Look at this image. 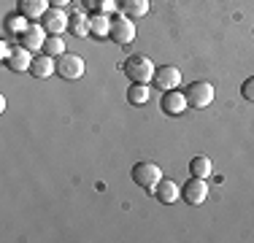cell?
<instances>
[{
    "instance_id": "obj_10",
    "label": "cell",
    "mask_w": 254,
    "mask_h": 243,
    "mask_svg": "<svg viewBox=\"0 0 254 243\" xmlns=\"http://www.w3.org/2000/svg\"><path fill=\"white\" fill-rule=\"evenodd\" d=\"M187 106H190V103H187V95L179 92V89H171V92L162 95V111L171 114V117H179V114H184Z\"/></svg>"
},
{
    "instance_id": "obj_5",
    "label": "cell",
    "mask_w": 254,
    "mask_h": 243,
    "mask_svg": "<svg viewBox=\"0 0 254 243\" xmlns=\"http://www.w3.org/2000/svg\"><path fill=\"white\" fill-rule=\"evenodd\" d=\"M84 70H87V65H84V60L78 57V54H68V52H65L63 57H57V73L63 78H68V81L81 78Z\"/></svg>"
},
{
    "instance_id": "obj_2",
    "label": "cell",
    "mask_w": 254,
    "mask_h": 243,
    "mask_svg": "<svg viewBox=\"0 0 254 243\" xmlns=\"http://www.w3.org/2000/svg\"><path fill=\"white\" fill-rule=\"evenodd\" d=\"M132 181H135L141 189L154 192L157 184L162 181V170H160V165H154V162H138V165L132 168Z\"/></svg>"
},
{
    "instance_id": "obj_16",
    "label": "cell",
    "mask_w": 254,
    "mask_h": 243,
    "mask_svg": "<svg viewBox=\"0 0 254 243\" xmlns=\"http://www.w3.org/2000/svg\"><path fill=\"white\" fill-rule=\"evenodd\" d=\"M89 33L95 35V38H106V35H111V16L98 11V14L89 16Z\"/></svg>"
},
{
    "instance_id": "obj_4",
    "label": "cell",
    "mask_w": 254,
    "mask_h": 243,
    "mask_svg": "<svg viewBox=\"0 0 254 243\" xmlns=\"http://www.w3.org/2000/svg\"><path fill=\"white\" fill-rule=\"evenodd\" d=\"M187 103L192 108H208L214 103V84L211 81H195L187 89Z\"/></svg>"
},
{
    "instance_id": "obj_8",
    "label": "cell",
    "mask_w": 254,
    "mask_h": 243,
    "mask_svg": "<svg viewBox=\"0 0 254 243\" xmlns=\"http://www.w3.org/2000/svg\"><path fill=\"white\" fill-rule=\"evenodd\" d=\"M154 87H160L162 92H171V89L181 87V70L176 65H162L154 73Z\"/></svg>"
},
{
    "instance_id": "obj_25",
    "label": "cell",
    "mask_w": 254,
    "mask_h": 243,
    "mask_svg": "<svg viewBox=\"0 0 254 243\" xmlns=\"http://www.w3.org/2000/svg\"><path fill=\"white\" fill-rule=\"evenodd\" d=\"M70 0H52V5H57V8H63V5H68Z\"/></svg>"
},
{
    "instance_id": "obj_9",
    "label": "cell",
    "mask_w": 254,
    "mask_h": 243,
    "mask_svg": "<svg viewBox=\"0 0 254 243\" xmlns=\"http://www.w3.org/2000/svg\"><path fill=\"white\" fill-rule=\"evenodd\" d=\"M19 44L30 49V52H44V44H46V27L44 24H35V22H30V27L25 30V33L19 35Z\"/></svg>"
},
{
    "instance_id": "obj_22",
    "label": "cell",
    "mask_w": 254,
    "mask_h": 243,
    "mask_svg": "<svg viewBox=\"0 0 254 243\" xmlns=\"http://www.w3.org/2000/svg\"><path fill=\"white\" fill-rule=\"evenodd\" d=\"M241 95H244L249 103H254V76H249V78L244 81V87H241Z\"/></svg>"
},
{
    "instance_id": "obj_24",
    "label": "cell",
    "mask_w": 254,
    "mask_h": 243,
    "mask_svg": "<svg viewBox=\"0 0 254 243\" xmlns=\"http://www.w3.org/2000/svg\"><path fill=\"white\" fill-rule=\"evenodd\" d=\"M84 5H87V8H92V11H100L103 8V0H84Z\"/></svg>"
},
{
    "instance_id": "obj_13",
    "label": "cell",
    "mask_w": 254,
    "mask_h": 243,
    "mask_svg": "<svg viewBox=\"0 0 254 243\" xmlns=\"http://www.w3.org/2000/svg\"><path fill=\"white\" fill-rule=\"evenodd\" d=\"M35 78H49L57 73V57H49V54H38L33 60V68H30Z\"/></svg>"
},
{
    "instance_id": "obj_7",
    "label": "cell",
    "mask_w": 254,
    "mask_h": 243,
    "mask_svg": "<svg viewBox=\"0 0 254 243\" xmlns=\"http://www.w3.org/2000/svg\"><path fill=\"white\" fill-rule=\"evenodd\" d=\"M41 24L46 27V33H49V35H60L65 27H70V16L65 14L63 8H57V5H52V8L44 14V19H41Z\"/></svg>"
},
{
    "instance_id": "obj_19",
    "label": "cell",
    "mask_w": 254,
    "mask_h": 243,
    "mask_svg": "<svg viewBox=\"0 0 254 243\" xmlns=\"http://www.w3.org/2000/svg\"><path fill=\"white\" fill-rule=\"evenodd\" d=\"M44 54H49V57H63L65 54V41L63 35H49L44 44Z\"/></svg>"
},
{
    "instance_id": "obj_1",
    "label": "cell",
    "mask_w": 254,
    "mask_h": 243,
    "mask_svg": "<svg viewBox=\"0 0 254 243\" xmlns=\"http://www.w3.org/2000/svg\"><path fill=\"white\" fill-rule=\"evenodd\" d=\"M122 68H125V76L132 84H149V81H154V73H157L154 62L146 54H132V57H127Z\"/></svg>"
},
{
    "instance_id": "obj_11",
    "label": "cell",
    "mask_w": 254,
    "mask_h": 243,
    "mask_svg": "<svg viewBox=\"0 0 254 243\" xmlns=\"http://www.w3.org/2000/svg\"><path fill=\"white\" fill-rule=\"evenodd\" d=\"M33 52L30 49H25V46H16L14 52H11V57L5 60V65H8L11 70H16V73H22V70H30L33 68Z\"/></svg>"
},
{
    "instance_id": "obj_15",
    "label": "cell",
    "mask_w": 254,
    "mask_h": 243,
    "mask_svg": "<svg viewBox=\"0 0 254 243\" xmlns=\"http://www.w3.org/2000/svg\"><path fill=\"white\" fill-rule=\"evenodd\" d=\"M119 14L138 19V16L149 14V0H119Z\"/></svg>"
},
{
    "instance_id": "obj_17",
    "label": "cell",
    "mask_w": 254,
    "mask_h": 243,
    "mask_svg": "<svg viewBox=\"0 0 254 243\" xmlns=\"http://www.w3.org/2000/svg\"><path fill=\"white\" fill-rule=\"evenodd\" d=\"M149 97H152V89H149L146 84H132V87L127 89V100H130L132 106H143V103H149Z\"/></svg>"
},
{
    "instance_id": "obj_3",
    "label": "cell",
    "mask_w": 254,
    "mask_h": 243,
    "mask_svg": "<svg viewBox=\"0 0 254 243\" xmlns=\"http://www.w3.org/2000/svg\"><path fill=\"white\" fill-rule=\"evenodd\" d=\"M138 30H135V22L130 19V16L125 14H117L111 16V41L119 46H130L132 41H135Z\"/></svg>"
},
{
    "instance_id": "obj_21",
    "label": "cell",
    "mask_w": 254,
    "mask_h": 243,
    "mask_svg": "<svg viewBox=\"0 0 254 243\" xmlns=\"http://www.w3.org/2000/svg\"><path fill=\"white\" fill-rule=\"evenodd\" d=\"M70 30H73V35L84 38V35L89 33V16H84L81 11H78L76 16H70Z\"/></svg>"
},
{
    "instance_id": "obj_12",
    "label": "cell",
    "mask_w": 254,
    "mask_h": 243,
    "mask_svg": "<svg viewBox=\"0 0 254 243\" xmlns=\"http://www.w3.org/2000/svg\"><path fill=\"white\" fill-rule=\"evenodd\" d=\"M52 8V0H19V14H25L30 22L44 19V14Z\"/></svg>"
},
{
    "instance_id": "obj_6",
    "label": "cell",
    "mask_w": 254,
    "mask_h": 243,
    "mask_svg": "<svg viewBox=\"0 0 254 243\" xmlns=\"http://www.w3.org/2000/svg\"><path fill=\"white\" fill-rule=\"evenodd\" d=\"M181 197H184L190 205H203L205 197H208V184H205V179H197V176H192V179L184 184V192H181Z\"/></svg>"
},
{
    "instance_id": "obj_18",
    "label": "cell",
    "mask_w": 254,
    "mask_h": 243,
    "mask_svg": "<svg viewBox=\"0 0 254 243\" xmlns=\"http://www.w3.org/2000/svg\"><path fill=\"white\" fill-rule=\"evenodd\" d=\"M190 173L197 176V179H208V176L214 173V165H211L208 157H195V160L190 162Z\"/></svg>"
},
{
    "instance_id": "obj_23",
    "label": "cell",
    "mask_w": 254,
    "mask_h": 243,
    "mask_svg": "<svg viewBox=\"0 0 254 243\" xmlns=\"http://www.w3.org/2000/svg\"><path fill=\"white\" fill-rule=\"evenodd\" d=\"M11 52H14V49H11V46L3 41V44H0V57H3V60H8V57H11Z\"/></svg>"
},
{
    "instance_id": "obj_20",
    "label": "cell",
    "mask_w": 254,
    "mask_h": 243,
    "mask_svg": "<svg viewBox=\"0 0 254 243\" xmlns=\"http://www.w3.org/2000/svg\"><path fill=\"white\" fill-rule=\"evenodd\" d=\"M27 22H30V19H27L25 14H11L8 19H5V30H8V33H16V35H22V33H25V30L30 27Z\"/></svg>"
},
{
    "instance_id": "obj_14",
    "label": "cell",
    "mask_w": 254,
    "mask_h": 243,
    "mask_svg": "<svg viewBox=\"0 0 254 243\" xmlns=\"http://www.w3.org/2000/svg\"><path fill=\"white\" fill-rule=\"evenodd\" d=\"M179 184L173 179H162L160 184H157V189H154V197L160 200V203H165V205H171V203H176L179 200Z\"/></svg>"
}]
</instances>
